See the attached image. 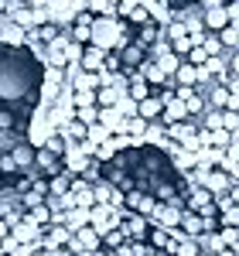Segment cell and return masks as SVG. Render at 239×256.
Listing matches in <instances>:
<instances>
[{"label":"cell","instance_id":"d6a6232c","mask_svg":"<svg viewBox=\"0 0 239 256\" xmlns=\"http://www.w3.org/2000/svg\"><path fill=\"white\" fill-rule=\"evenodd\" d=\"M212 256H236V250H219V253H212Z\"/></svg>","mask_w":239,"mask_h":256},{"label":"cell","instance_id":"4fadbf2b","mask_svg":"<svg viewBox=\"0 0 239 256\" xmlns=\"http://www.w3.org/2000/svg\"><path fill=\"white\" fill-rule=\"evenodd\" d=\"M24 218H31L34 226H48V222H52V208L41 202V205H34V208H24Z\"/></svg>","mask_w":239,"mask_h":256},{"label":"cell","instance_id":"cb8c5ba5","mask_svg":"<svg viewBox=\"0 0 239 256\" xmlns=\"http://www.w3.org/2000/svg\"><path fill=\"white\" fill-rule=\"evenodd\" d=\"M34 160H38V168H44V171H55V168H58V158H55L52 150H44V147L34 154Z\"/></svg>","mask_w":239,"mask_h":256},{"label":"cell","instance_id":"7402d4cb","mask_svg":"<svg viewBox=\"0 0 239 256\" xmlns=\"http://www.w3.org/2000/svg\"><path fill=\"white\" fill-rule=\"evenodd\" d=\"M62 55H65V65H79V58H82V44H79V41H68V44L62 48Z\"/></svg>","mask_w":239,"mask_h":256},{"label":"cell","instance_id":"f546056e","mask_svg":"<svg viewBox=\"0 0 239 256\" xmlns=\"http://www.w3.org/2000/svg\"><path fill=\"white\" fill-rule=\"evenodd\" d=\"M41 256H68V246H41Z\"/></svg>","mask_w":239,"mask_h":256},{"label":"cell","instance_id":"6da1fadb","mask_svg":"<svg viewBox=\"0 0 239 256\" xmlns=\"http://www.w3.org/2000/svg\"><path fill=\"white\" fill-rule=\"evenodd\" d=\"M116 229L130 239V242H144V239H147V229H150V218L140 216V212H126V208H123Z\"/></svg>","mask_w":239,"mask_h":256},{"label":"cell","instance_id":"5bb4252c","mask_svg":"<svg viewBox=\"0 0 239 256\" xmlns=\"http://www.w3.org/2000/svg\"><path fill=\"white\" fill-rule=\"evenodd\" d=\"M158 38H160V28L154 24V20H147V24L140 28V38H137V44H140V48H150V44H154Z\"/></svg>","mask_w":239,"mask_h":256},{"label":"cell","instance_id":"8992f818","mask_svg":"<svg viewBox=\"0 0 239 256\" xmlns=\"http://www.w3.org/2000/svg\"><path fill=\"white\" fill-rule=\"evenodd\" d=\"M102 62H106V52H102V48H96V44L82 48V58H79V68H82V72H100Z\"/></svg>","mask_w":239,"mask_h":256},{"label":"cell","instance_id":"f1b7e54d","mask_svg":"<svg viewBox=\"0 0 239 256\" xmlns=\"http://www.w3.org/2000/svg\"><path fill=\"white\" fill-rule=\"evenodd\" d=\"M0 218H4L7 226H14V222H20V218H24V208H20V205H18V208H7Z\"/></svg>","mask_w":239,"mask_h":256},{"label":"cell","instance_id":"3957f363","mask_svg":"<svg viewBox=\"0 0 239 256\" xmlns=\"http://www.w3.org/2000/svg\"><path fill=\"white\" fill-rule=\"evenodd\" d=\"M116 58H120V65H123V68L130 72V68H137L140 62L147 58V48H140L137 41H134V44L126 41V44H123V48H120V52H116Z\"/></svg>","mask_w":239,"mask_h":256},{"label":"cell","instance_id":"5b68a950","mask_svg":"<svg viewBox=\"0 0 239 256\" xmlns=\"http://www.w3.org/2000/svg\"><path fill=\"white\" fill-rule=\"evenodd\" d=\"M96 123H102V126H106V134H110V137H113V134H123V116L116 113V106H100Z\"/></svg>","mask_w":239,"mask_h":256},{"label":"cell","instance_id":"ba28073f","mask_svg":"<svg viewBox=\"0 0 239 256\" xmlns=\"http://www.w3.org/2000/svg\"><path fill=\"white\" fill-rule=\"evenodd\" d=\"M0 41L4 44H24V28L14 24L10 18H4L0 20Z\"/></svg>","mask_w":239,"mask_h":256},{"label":"cell","instance_id":"e0dca14e","mask_svg":"<svg viewBox=\"0 0 239 256\" xmlns=\"http://www.w3.org/2000/svg\"><path fill=\"white\" fill-rule=\"evenodd\" d=\"M96 113H100V106H96V102H86V106H76V113H72V116L89 126V123H96Z\"/></svg>","mask_w":239,"mask_h":256},{"label":"cell","instance_id":"30bf717a","mask_svg":"<svg viewBox=\"0 0 239 256\" xmlns=\"http://www.w3.org/2000/svg\"><path fill=\"white\" fill-rule=\"evenodd\" d=\"M171 82H178V86H195V82H198V72H195V65H188V62H178V68L171 72Z\"/></svg>","mask_w":239,"mask_h":256},{"label":"cell","instance_id":"ac0fdd59","mask_svg":"<svg viewBox=\"0 0 239 256\" xmlns=\"http://www.w3.org/2000/svg\"><path fill=\"white\" fill-rule=\"evenodd\" d=\"M116 113H120L123 120H126V116H137V99H130L126 92H123V96L116 99Z\"/></svg>","mask_w":239,"mask_h":256},{"label":"cell","instance_id":"7c38bea8","mask_svg":"<svg viewBox=\"0 0 239 256\" xmlns=\"http://www.w3.org/2000/svg\"><path fill=\"white\" fill-rule=\"evenodd\" d=\"M72 178H76V174H68V171L55 174L52 181H48V195H65V192L72 188Z\"/></svg>","mask_w":239,"mask_h":256},{"label":"cell","instance_id":"2e32d148","mask_svg":"<svg viewBox=\"0 0 239 256\" xmlns=\"http://www.w3.org/2000/svg\"><path fill=\"white\" fill-rule=\"evenodd\" d=\"M41 147H44V150H52L55 158H62V150H65V137H62V130H52V134L44 137Z\"/></svg>","mask_w":239,"mask_h":256},{"label":"cell","instance_id":"1f68e13d","mask_svg":"<svg viewBox=\"0 0 239 256\" xmlns=\"http://www.w3.org/2000/svg\"><path fill=\"white\" fill-rule=\"evenodd\" d=\"M154 198H164V202H171V198H174V188H171V184H158V195Z\"/></svg>","mask_w":239,"mask_h":256},{"label":"cell","instance_id":"d6986e66","mask_svg":"<svg viewBox=\"0 0 239 256\" xmlns=\"http://www.w3.org/2000/svg\"><path fill=\"white\" fill-rule=\"evenodd\" d=\"M100 242H106V250H120V246L126 242V236H123L120 229H106V232L100 236Z\"/></svg>","mask_w":239,"mask_h":256},{"label":"cell","instance_id":"4316f807","mask_svg":"<svg viewBox=\"0 0 239 256\" xmlns=\"http://www.w3.org/2000/svg\"><path fill=\"white\" fill-rule=\"evenodd\" d=\"M18 171H20V168L14 164L10 154H4V158H0V174H18Z\"/></svg>","mask_w":239,"mask_h":256},{"label":"cell","instance_id":"52a82bcc","mask_svg":"<svg viewBox=\"0 0 239 256\" xmlns=\"http://www.w3.org/2000/svg\"><path fill=\"white\" fill-rule=\"evenodd\" d=\"M68 195H72V202H76L79 208H89V205H92V184H89V181H82V178H72Z\"/></svg>","mask_w":239,"mask_h":256},{"label":"cell","instance_id":"7a4b0ae2","mask_svg":"<svg viewBox=\"0 0 239 256\" xmlns=\"http://www.w3.org/2000/svg\"><path fill=\"white\" fill-rule=\"evenodd\" d=\"M120 216H123V208H116V205H89V226H92L100 236L106 229H116Z\"/></svg>","mask_w":239,"mask_h":256},{"label":"cell","instance_id":"9c48e42d","mask_svg":"<svg viewBox=\"0 0 239 256\" xmlns=\"http://www.w3.org/2000/svg\"><path fill=\"white\" fill-rule=\"evenodd\" d=\"M137 116H144V120L160 116V99L154 96V92H147L144 99H137Z\"/></svg>","mask_w":239,"mask_h":256},{"label":"cell","instance_id":"4dcf8cb0","mask_svg":"<svg viewBox=\"0 0 239 256\" xmlns=\"http://www.w3.org/2000/svg\"><path fill=\"white\" fill-rule=\"evenodd\" d=\"M0 130L7 134V130H14V116L7 113V110H0Z\"/></svg>","mask_w":239,"mask_h":256},{"label":"cell","instance_id":"83f0119b","mask_svg":"<svg viewBox=\"0 0 239 256\" xmlns=\"http://www.w3.org/2000/svg\"><path fill=\"white\" fill-rule=\"evenodd\" d=\"M126 18H130V20H137V24H147V20H150V14H147V7L140 4V7H134V10H130Z\"/></svg>","mask_w":239,"mask_h":256},{"label":"cell","instance_id":"9a60e30c","mask_svg":"<svg viewBox=\"0 0 239 256\" xmlns=\"http://www.w3.org/2000/svg\"><path fill=\"white\" fill-rule=\"evenodd\" d=\"M86 10L89 14H100V18H116V7L110 0H86Z\"/></svg>","mask_w":239,"mask_h":256},{"label":"cell","instance_id":"8fae6325","mask_svg":"<svg viewBox=\"0 0 239 256\" xmlns=\"http://www.w3.org/2000/svg\"><path fill=\"white\" fill-rule=\"evenodd\" d=\"M126 89H116V86H100L96 89V106H116V99L123 96Z\"/></svg>","mask_w":239,"mask_h":256},{"label":"cell","instance_id":"ffe728a7","mask_svg":"<svg viewBox=\"0 0 239 256\" xmlns=\"http://www.w3.org/2000/svg\"><path fill=\"white\" fill-rule=\"evenodd\" d=\"M202 48H205V55H222L226 48H222V41H219V34L216 31H208L205 38H202Z\"/></svg>","mask_w":239,"mask_h":256},{"label":"cell","instance_id":"44dd1931","mask_svg":"<svg viewBox=\"0 0 239 256\" xmlns=\"http://www.w3.org/2000/svg\"><path fill=\"white\" fill-rule=\"evenodd\" d=\"M10 158H14L18 168H31V164H34V150H31V147H14Z\"/></svg>","mask_w":239,"mask_h":256},{"label":"cell","instance_id":"603a6c76","mask_svg":"<svg viewBox=\"0 0 239 256\" xmlns=\"http://www.w3.org/2000/svg\"><path fill=\"white\" fill-rule=\"evenodd\" d=\"M48 134H52V123H48V120L41 116L38 123L31 126V140H34V144H44V137H48Z\"/></svg>","mask_w":239,"mask_h":256},{"label":"cell","instance_id":"277c9868","mask_svg":"<svg viewBox=\"0 0 239 256\" xmlns=\"http://www.w3.org/2000/svg\"><path fill=\"white\" fill-rule=\"evenodd\" d=\"M137 72L144 76V82H147V86H164V82L171 79V76H168V72H164V68H160L154 58H144V62L137 65Z\"/></svg>","mask_w":239,"mask_h":256},{"label":"cell","instance_id":"d4e9b609","mask_svg":"<svg viewBox=\"0 0 239 256\" xmlns=\"http://www.w3.org/2000/svg\"><path fill=\"white\" fill-rule=\"evenodd\" d=\"M219 239H222L226 250H236V226H226V229L219 232Z\"/></svg>","mask_w":239,"mask_h":256},{"label":"cell","instance_id":"484cf974","mask_svg":"<svg viewBox=\"0 0 239 256\" xmlns=\"http://www.w3.org/2000/svg\"><path fill=\"white\" fill-rule=\"evenodd\" d=\"M236 123H239L236 110H226V113H222V130H229V134H236Z\"/></svg>","mask_w":239,"mask_h":256}]
</instances>
